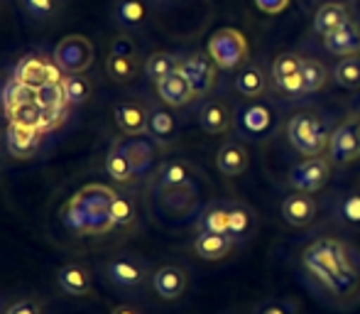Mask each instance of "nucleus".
<instances>
[{
    "instance_id": "f257e3e1",
    "label": "nucleus",
    "mask_w": 360,
    "mask_h": 314,
    "mask_svg": "<svg viewBox=\"0 0 360 314\" xmlns=\"http://www.w3.org/2000/svg\"><path fill=\"white\" fill-rule=\"evenodd\" d=\"M299 265L319 297L336 307L360 302V251L341 236H319L299 253Z\"/></svg>"
},
{
    "instance_id": "f03ea898",
    "label": "nucleus",
    "mask_w": 360,
    "mask_h": 314,
    "mask_svg": "<svg viewBox=\"0 0 360 314\" xmlns=\"http://www.w3.org/2000/svg\"><path fill=\"white\" fill-rule=\"evenodd\" d=\"M331 125L328 118L319 111H297L287 118L285 123V138L292 145L294 153L304 157H319L326 155L328 140H331Z\"/></svg>"
},
{
    "instance_id": "7ed1b4c3",
    "label": "nucleus",
    "mask_w": 360,
    "mask_h": 314,
    "mask_svg": "<svg viewBox=\"0 0 360 314\" xmlns=\"http://www.w3.org/2000/svg\"><path fill=\"white\" fill-rule=\"evenodd\" d=\"M277 130V111L270 101L257 99L245 101L243 106L236 108V133L243 140H252L260 143L275 135Z\"/></svg>"
},
{
    "instance_id": "20e7f679",
    "label": "nucleus",
    "mask_w": 360,
    "mask_h": 314,
    "mask_svg": "<svg viewBox=\"0 0 360 314\" xmlns=\"http://www.w3.org/2000/svg\"><path fill=\"white\" fill-rule=\"evenodd\" d=\"M206 52L221 72H238L250 62V44L238 27H221L209 37Z\"/></svg>"
},
{
    "instance_id": "39448f33",
    "label": "nucleus",
    "mask_w": 360,
    "mask_h": 314,
    "mask_svg": "<svg viewBox=\"0 0 360 314\" xmlns=\"http://www.w3.org/2000/svg\"><path fill=\"white\" fill-rule=\"evenodd\" d=\"M333 177V162L326 155L319 157H304V160L294 162L287 172V184L292 191H302V194H319L326 189V184Z\"/></svg>"
},
{
    "instance_id": "423d86ee",
    "label": "nucleus",
    "mask_w": 360,
    "mask_h": 314,
    "mask_svg": "<svg viewBox=\"0 0 360 314\" xmlns=\"http://www.w3.org/2000/svg\"><path fill=\"white\" fill-rule=\"evenodd\" d=\"M326 157L338 167H348L360 160V113H348L336 128L331 130Z\"/></svg>"
},
{
    "instance_id": "0eeeda50",
    "label": "nucleus",
    "mask_w": 360,
    "mask_h": 314,
    "mask_svg": "<svg viewBox=\"0 0 360 314\" xmlns=\"http://www.w3.org/2000/svg\"><path fill=\"white\" fill-rule=\"evenodd\" d=\"M157 209L162 216L172 221H184L189 216H199V182H191L184 187H172V189H155Z\"/></svg>"
},
{
    "instance_id": "6e6552de",
    "label": "nucleus",
    "mask_w": 360,
    "mask_h": 314,
    "mask_svg": "<svg viewBox=\"0 0 360 314\" xmlns=\"http://www.w3.org/2000/svg\"><path fill=\"white\" fill-rule=\"evenodd\" d=\"M302 54L299 52H280L272 59L270 79L287 101L304 99L302 84Z\"/></svg>"
},
{
    "instance_id": "1a4fd4ad",
    "label": "nucleus",
    "mask_w": 360,
    "mask_h": 314,
    "mask_svg": "<svg viewBox=\"0 0 360 314\" xmlns=\"http://www.w3.org/2000/svg\"><path fill=\"white\" fill-rule=\"evenodd\" d=\"M94 42L84 34H67L54 49V62L64 74H84L94 64Z\"/></svg>"
},
{
    "instance_id": "9d476101",
    "label": "nucleus",
    "mask_w": 360,
    "mask_h": 314,
    "mask_svg": "<svg viewBox=\"0 0 360 314\" xmlns=\"http://www.w3.org/2000/svg\"><path fill=\"white\" fill-rule=\"evenodd\" d=\"M179 72L189 79L196 99H206V96L211 94V89L216 86L221 69H218L214 59L209 57V52H194V54L181 57Z\"/></svg>"
},
{
    "instance_id": "9b49d317",
    "label": "nucleus",
    "mask_w": 360,
    "mask_h": 314,
    "mask_svg": "<svg viewBox=\"0 0 360 314\" xmlns=\"http://www.w3.org/2000/svg\"><path fill=\"white\" fill-rule=\"evenodd\" d=\"M113 143L120 153L128 157V162L133 165L138 177L147 175V172L155 167L157 155H160V145H157L150 135H128V138L113 140Z\"/></svg>"
},
{
    "instance_id": "f8f14e48",
    "label": "nucleus",
    "mask_w": 360,
    "mask_h": 314,
    "mask_svg": "<svg viewBox=\"0 0 360 314\" xmlns=\"http://www.w3.org/2000/svg\"><path fill=\"white\" fill-rule=\"evenodd\" d=\"M105 275H108V280L113 282V285L133 290V287H143L147 282V277H152V272H150V268H147V263L140 260V258L118 256V258H113V260H108Z\"/></svg>"
},
{
    "instance_id": "ddd939ff",
    "label": "nucleus",
    "mask_w": 360,
    "mask_h": 314,
    "mask_svg": "<svg viewBox=\"0 0 360 314\" xmlns=\"http://www.w3.org/2000/svg\"><path fill=\"white\" fill-rule=\"evenodd\" d=\"M196 120H199L201 130L209 135H223L236 125V111L228 106L226 99L221 96H211L196 111Z\"/></svg>"
},
{
    "instance_id": "4468645a",
    "label": "nucleus",
    "mask_w": 360,
    "mask_h": 314,
    "mask_svg": "<svg viewBox=\"0 0 360 314\" xmlns=\"http://www.w3.org/2000/svg\"><path fill=\"white\" fill-rule=\"evenodd\" d=\"M280 214L285 224L292 226V229H309L319 219V201L314 199V194L292 191L282 199Z\"/></svg>"
},
{
    "instance_id": "2eb2a0df",
    "label": "nucleus",
    "mask_w": 360,
    "mask_h": 314,
    "mask_svg": "<svg viewBox=\"0 0 360 314\" xmlns=\"http://www.w3.org/2000/svg\"><path fill=\"white\" fill-rule=\"evenodd\" d=\"M270 86V77H267L265 67L257 62H248L233 74V89L238 96H243L245 101H257L267 94Z\"/></svg>"
},
{
    "instance_id": "dca6fc26",
    "label": "nucleus",
    "mask_w": 360,
    "mask_h": 314,
    "mask_svg": "<svg viewBox=\"0 0 360 314\" xmlns=\"http://www.w3.org/2000/svg\"><path fill=\"white\" fill-rule=\"evenodd\" d=\"M331 216L343 229L360 231V187L338 189L331 196Z\"/></svg>"
},
{
    "instance_id": "f3484780",
    "label": "nucleus",
    "mask_w": 360,
    "mask_h": 314,
    "mask_svg": "<svg viewBox=\"0 0 360 314\" xmlns=\"http://www.w3.org/2000/svg\"><path fill=\"white\" fill-rule=\"evenodd\" d=\"M147 115L150 108L135 99H123L113 106V118L125 135H147Z\"/></svg>"
},
{
    "instance_id": "a211bd4d",
    "label": "nucleus",
    "mask_w": 360,
    "mask_h": 314,
    "mask_svg": "<svg viewBox=\"0 0 360 314\" xmlns=\"http://www.w3.org/2000/svg\"><path fill=\"white\" fill-rule=\"evenodd\" d=\"M155 86H157V96H160V101L167 108H184V106H189L191 101L196 99L189 79H186L179 69L172 72L169 77L162 79L160 84H155Z\"/></svg>"
},
{
    "instance_id": "6ab92c4d",
    "label": "nucleus",
    "mask_w": 360,
    "mask_h": 314,
    "mask_svg": "<svg viewBox=\"0 0 360 314\" xmlns=\"http://www.w3.org/2000/svg\"><path fill=\"white\" fill-rule=\"evenodd\" d=\"M186 285H189V275L179 265H162L152 272V287L162 300H179L186 292Z\"/></svg>"
},
{
    "instance_id": "aec40b11",
    "label": "nucleus",
    "mask_w": 360,
    "mask_h": 314,
    "mask_svg": "<svg viewBox=\"0 0 360 314\" xmlns=\"http://www.w3.org/2000/svg\"><path fill=\"white\" fill-rule=\"evenodd\" d=\"M257 229V214L245 201H228V236L238 243L248 241Z\"/></svg>"
},
{
    "instance_id": "412c9836",
    "label": "nucleus",
    "mask_w": 360,
    "mask_h": 314,
    "mask_svg": "<svg viewBox=\"0 0 360 314\" xmlns=\"http://www.w3.org/2000/svg\"><path fill=\"white\" fill-rule=\"evenodd\" d=\"M323 47L333 57H351V54H360V23L351 20L343 27L333 30L323 37Z\"/></svg>"
},
{
    "instance_id": "4be33fe9",
    "label": "nucleus",
    "mask_w": 360,
    "mask_h": 314,
    "mask_svg": "<svg viewBox=\"0 0 360 314\" xmlns=\"http://www.w3.org/2000/svg\"><path fill=\"white\" fill-rule=\"evenodd\" d=\"M191 182H199V170L186 160H167L160 165L155 177V189H172V187H184Z\"/></svg>"
},
{
    "instance_id": "5701e85b",
    "label": "nucleus",
    "mask_w": 360,
    "mask_h": 314,
    "mask_svg": "<svg viewBox=\"0 0 360 314\" xmlns=\"http://www.w3.org/2000/svg\"><path fill=\"white\" fill-rule=\"evenodd\" d=\"M250 165V153H248L243 140H226L216 153V167L223 177H240Z\"/></svg>"
},
{
    "instance_id": "b1692460",
    "label": "nucleus",
    "mask_w": 360,
    "mask_h": 314,
    "mask_svg": "<svg viewBox=\"0 0 360 314\" xmlns=\"http://www.w3.org/2000/svg\"><path fill=\"white\" fill-rule=\"evenodd\" d=\"M147 135H150L157 145L174 143L176 135H179L176 115L172 113L167 106H150V115H147Z\"/></svg>"
},
{
    "instance_id": "393cba45",
    "label": "nucleus",
    "mask_w": 360,
    "mask_h": 314,
    "mask_svg": "<svg viewBox=\"0 0 360 314\" xmlns=\"http://www.w3.org/2000/svg\"><path fill=\"white\" fill-rule=\"evenodd\" d=\"M353 15H351V8H348L343 0H328V3L319 5V10L314 13V32L321 34V37H326L328 32H333V30L343 27L346 23H351Z\"/></svg>"
},
{
    "instance_id": "a878e982",
    "label": "nucleus",
    "mask_w": 360,
    "mask_h": 314,
    "mask_svg": "<svg viewBox=\"0 0 360 314\" xmlns=\"http://www.w3.org/2000/svg\"><path fill=\"white\" fill-rule=\"evenodd\" d=\"M113 20L125 32H138L150 20V3L147 0H115Z\"/></svg>"
},
{
    "instance_id": "bb28decb",
    "label": "nucleus",
    "mask_w": 360,
    "mask_h": 314,
    "mask_svg": "<svg viewBox=\"0 0 360 314\" xmlns=\"http://www.w3.org/2000/svg\"><path fill=\"white\" fill-rule=\"evenodd\" d=\"M5 145H8V153L13 157L30 160V157L37 155L39 145H42V133L10 123L8 130H5Z\"/></svg>"
},
{
    "instance_id": "cd10ccee",
    "label": "nucleus",
    "mask_w": 360,
    "mask_h": 314,
    "mask_svg": "<svg viewBox=\"0 0 360 314\" xmlns=\"http://www.w3.org/2000/svg\"><path fill=\"white\" fill-rule=\"evenodd\" d=\"M57 282L67 295H74V297H86L94 292V277H91V272L86 270L84 265H79V263H69V265L59 268Z\"/></svg>"
},
{
    "instance_id": "c85d7f7f",
    "label": "nucleus",
    "mask_w": 360,
    "mask_h": 314,
    "mask_svg": "<svg viewBox=\"0 0 360 314\" xmlns=\"http://www.w3.org/2000/svg\"><path fill=\"white\" fill-rule=\"evenodd\" d=\"M47 72H49V59H44L42 54H27V57H22L18 62L13 79L25 86L39 89V86L47 84Z\"/></svg>"
},
{
    "instance_id": "c756f323",
    "label": "nucleus",
    "mask_w": 360,
    "mask_h": 314,
    "mask_svg": "<svg viewBox=\"0 0 360 314\" xmlns=\"http://www.w3.org/2000/svg\"><path fill=\"white\" fill-rule=\"evenodd\" d=\"M196 231L199 234L228 236V201H211L196 216Z\"/></svg>"
},
{
    "instance_id": "7c9ffc66",
    "label": "nucleus",
    "mask_w": 360,
    "mask_h": 314,
    "mask_svg": "<svg viewBox=\"0 0 360 314\" xmlns=\"http://www.w3.org/2000/svg\"><path fill=\"white\" fill-rule=\"evenodd\" d=\"M236 248V241L231 236H218V234H199L194 238V253L201 260H223L231 256Z\"/></svg>"
},
{
    "instance_id": "2f4dec72",
    "label": "nucleus",
    "mask_w": 360,
    "mask_h": 314,
    "mask_svg": "<svg viewBox=\"0 0 360 314\" xmlns=\"http://www.w3.org/2000/svg\"><path fill=\"white\" fill-rule=\"evenodd\" d=\"M331 72L328 67L316 57H304L302 59V84H304V96H314L319 91H323L328 86Z\"/></svg>"
},
{
    "instance_id": "473e14b6",
    "label": "nucleus",
    "mask_w": 360,
    "mask_h": 314,
    "mask_svg": "<svg viewBox=\"0 0 360 314\" xmlns=\"http://www.w3.org/2000/svg\"><path fill=\"white\" fill-rule=\"evenodd\" d=\"M115 196H118V194H115L108 184H98V182H94V184L81 187V189L74 194V199L79 201V204H84L86 209H91V211H108Z\"/></svg>"
},
{
    "instance_id": "72a5a7b5",
    "label": "nucleus",
    "mask_w": 360,
    "mask_h": 314,
    "mask_svg": "<svg viewBox=\"0 0 360 314\" xmlns=\"http://www.w3.org/2000/svg\"><path fill=\"white\" fill-rule=\"evenodd\" d=\"M181 64L179 54L172 52H152L150 57L145 59V77L152 81V84H160L162 79H167L172 72H176Z\"/></svg>"
},
{
    "instance_id": "f704fd0d",
    "label": "nucleus",
    "mask_w": 360,
    "mask_h": 314,
    "mask_svg": "<svg viewBox=\"0 0 360 314\" xmlns=\"http://www.w3.org/2000/svg\"><path fill=\"white\" fill-rule=\"evenodd\" d=\"M333 81L346 91H360V54L336 59L331 72Z\"/></svg>"
},
{
    "instance_id": "c9c22d12",
    "label": "nucleus",
    "mask_w": 360,
    "mask_h": 314,
    "mask_svg": "<svg viewBox=\"0 0 360 314\" xmlns=\"http://www.w3.org/2000/svg\"><path fill=\"white\" fill-rule=\"evenodd\" d=\"M105 175H108L113 182H118V184H128V182H133L135 177H138L133 170V165L128 162V157L115 148V143L110 145L108 155H105Z\"/></svg>"
},
{
    "instance_id": "e433bc0d",
    "label": "nucleus",
    "mask_w": 360,
    "mask_h": 314,
    "mask_svg": "<svg viewBox=\"0 0 360 314\" xmlns=\"http://www.w3.org/2000/svg\"><path fill=\"white\" fill-rule=\"evenodd\" d=\"M138 72H140L138 57H115V54H108V59H105V74L113 81H118V84L133 81L138 77Z\"/></svg>"
},
{
    "instance_id": "4c0bfd02",
    "label": "nucleus",
    "mask_w": 360,
    "mask_h": 314,
    "mask_svg": "<svg viewBox=\"0 0 360 314\" xmlns=\"http://www.w3.org/2000/svg\"><path fill=\"white\" fill-rule=\"evenodd\" d=\"M62 91H64L67 106H81L89 101L94 86H91V81L86 79L84 74H67L62 81Z\"/></svg>"
},
{
    "instance_id": "58836bf2",
    "label": "nucleus",
    "mask_w": 360,
    "mask_h": 314,
    "mask_svg": "<svg viewBox=\"0 0 360 314\" xmlns=\"http://www.w3.org/2000/svg\"><path fill=\"white\" fill-rule=\"evenodd\" d=\"M91 214L94 211L86 209L84 204H79L72 196L62 209V221L67 224V229L76 231V234H91Z\"/></svg>"
},
{
    "instance_id": "ea45409f",
    "label": "nucleus",
    "mask_w": 360,
    "mask_h": 314,
    "mask_svg": "<svg viewBox=\"0 0 360 314\" xmlns=\"http://www.w3.org/2000/svg\"><path fill=\"white\" fill-rule=\"evenodd\" d=\"M42 115H44V111L39 108L37 103H22V106H15V108L8 111L10 123L20 125V128L37 130V133H39V125H42Z\"/></svg>"
},
{
    "instance_id": "a19ab883",
    "label": "nucleus",
    "mask_w": 360,
    "mask_h": 314,
    "mask_svg": "<svg viewBox=\"0 0 360 314\" xmlns=\"http://www.w3.org/2000/svg\"><path fill=\"white\" fill-rule=\"evenodd\" d=\"M34 94H37V89L20 84V81H15V79H10L8 84H5V89H3L5 111L15 108V106H22V103H34Z\"/></svg>"
},
{
    "instance_id": "79ce46f5",
    "label": "nucleus",
    "mask_w": 360,
    "mask_h": 314,
    "mask_svg": "<svg viewBox=\"0 0 360 314\" xmlns=\"http://www.w3.org/2000/svg\"><path fill=\"white\" fill-rule=\"evenodd\" d=\"M108 214H110V221H113V226L115 229H128V226H133L135 224V204H133V199H128V196H123V194H118L113 199V204H110V209H108Z\"/></svg>"
},
{
    "instance_id": "37998d69",
    "label": "nucleus",
    "mask_w": 360,
    "mask_h": 314,
    "mask_svg": "<svg viewBox=\"0 0 360 314\" xmlns=\"http://www.w3.org/2000/svg\"><path fill=\"white\" fill-rule=\"evenodd\" d=\"M34 103H37L42 111L67 108V101H64L62 84H44V86H39L37 94H34Z\"/></svg>"
},
{
    "instance_id": "c03bdc74",
    "label": "nucleus",
    "mask_w": 360,
    "mask_h": 314,
    "mask_svg": "<svg viewBox=\"0 0 360 314\" xmlns=\"http://www.w3.org/2000/svg\"><path fill=\"white\" fill-rule=\"evenodd\" d=\"M20 3H22L25 13L34 20H52L62 8L59 0H20Z\"/></svg>"
},
{
    "instance_id": "a18cd8bd",
    "label": "nucleus",
    "mask_w": 360,
    "mask_h": 314,
    "mask_svg": "<svg viewBox=\"0 0 360 314\" xmlns=\"http://www.w3.org/2000/svg\"><path fill=\"white\" fill-rule=\"evenodd\" d=\"M252 314H297V305L289 300H267L257 305Z\"/></svg>"
},
{
    "instance_id": "49530a36",
    "label": "nucleus",
    "mask_w": 360,
    "mask_h": 314,
    "mask_svg": "<svg viewBox=\"0 0 360 314\" xmlns=\"http://www.w3.org/2000/svg\"><path fill=\"white\" fill-rule=\"evenodd\" d=\"M108 54H115V57H140V49H138V44H135V39L123 34V37H115L113 42H110Z\"/></svg>"
},
{
    "instance_id": "de8ad7c7",
    "label": "nucleus",
    "mask_w": 360,
    "mask_h": 314,
    "mask_svg": "<svg viewBox=\"0 0 360 314\" xmlns=\"http://www.w3.org/2000/svg\"><path fill=\"white\" fill-rule=\"evenodd\" d=\"M5 314H42V305L32 297H25V300H18L5 310Z\"/></svg>"
},
{
    "instance_id": "09e8293b",
    "label": "nucleus",
    "mask_w": 360,
    "mask_h": 314,
    "mask_svg": "<svg viewBox=\"0 0 360 314\" xmlns=\"http://www.w3.org/2000/svg\"><path fill=\"white\" fill-rule=\"evenodd\" d=\"M292 0H255L257 10H262L265 15H280L289 8Z\"/></svg>"
},
{
    "instance_id": "8fccbe9b",
    "label": "nucleus",
    "mask_w": 360,
    "mask_h": 314,
    "mask_svg": "<svg viewBox=\"0 0 360 314\" xmlns=\"http://www.w3.org/2000/svg\"><path fill=\"white\" fill-rule=\"evenodd\" d=\"M110 314H143L138 310V307H133V305H118Z\"/></svg>"
},
{
    "instance_id": "3c124183",
    "label": "nucleus",
    "mask_w": 360,
    "mask_h": 314,
    "mask_svg": "<svg viewBox=\"0 0 360 314\" xmlns=\"http://www.w3.org/2000/svg\"><path fill=\"white\" fill-rule=\"evenodd\" d=\"M155 3H160V5H174V3H179V0H155Z\"/></svg>"
}]
</instances>
